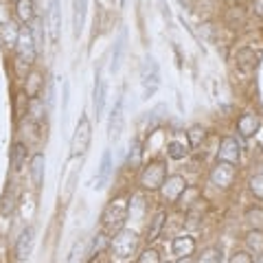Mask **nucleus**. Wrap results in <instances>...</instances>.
I'll return each instance as SVG.
<instances>
[{"mask_svg": "<svg viewBox=\"0 0 263 263\" xmlns=\"http://www.w3.org/2000/svg\"><path fill=\"white\" fill-rule=\"evenodd\" d=\"M37 46L33 42V35L29 29H22L20 31V37H18V44L13 48V70L20 79H24L29 75V70L33 68V64L37 60Z\"/></svg>", "mask_w": 263, "mask_h": 263, "instance_id": "1", "label": "nucleus"}, {"mask_svg": "<svg viewBox=\"0 0 263 263\" xmlns=\"http://www.w3.org/2000/svg\"><path fill=\"white\" fill-rule=\"evenodd\" d=\"M127 209H129V200L125 195H117L108 202V206L101 213V228L105 235H114L125 226V221L129 217Z\"/></svg>", "mask_w": 263, "mask_h": 263, "instance_id": "2", "label": "nucleus"}, {"mask_svg": "<svg viewBox=\"0 0 263 263\" xmlns=\"http://www.w3.org/2000/svg\"><path fill=\"white\" fill-rule=\"evenodd\" d=\"M138 246H141V237H138L136 230L121 228L119 233L112 235V239H110V252H112V257L117 259V261H129L138 252Z\"/></svg>", "mask_w": 263, "mask_h": 263, "instance_id": "3", "label": "nucleus"}, {"mask_svg": "<svg viewBox=\"0 0 263 263\" xmlns=\"http://www.w3.org/2000/svg\"><path fill=\"white\" fill-rule=\"evenodd\" d=\"M167 176H169L167 162L160 158H154L143 164L141 174H138V186H141L145 193H156V191H160V186L164 184Z\"/></svg>", "mask_w": 263, "mask_h": 263, "instance_id": "4", "label": "nucleus"}, {"mask_svg": "<svg viewBox=\"0 0 263 263\" xmlns=\"http://www.w3.org/2000/svg\"><path fill=\"white\" fill-rule=\"evenodd\" d=\"M90 141H92V123H90L88 117H81L77 121L75 132H72V138H70V158L84 156L90 147Z\"/></svg>", "mask_w": 263, "mask_h": 263, "instance_id": "5", "label": "nucleus"}, {"mask_svg": "<svg viewBox=\"0 0 263 263\" xmlns=\"http://www.w3.org/2000/svg\"><path fill=\"white\" fill-rule=\"evenodd\" d=\"M141 86H143V97L149 99L160 86V66L152 55H145L141 64Z\"/></svg>", "mask_w": 263, "mask_h": 263, "instance_id": "6", "label": "nucleus"}, {"mask_svg": "<svg viewBox=\"0 0 263 263\" xmlns=\"http://www.w3.org/2000/svg\"><path fill=\"white\" fill-rule=\"evenodd\" d=\"M237 180V167L228 162H215V167L209 171V182L219 191H230Z\"/></svg>", "mask_w": 263, "mask_h": 263, "instance_id": "7", "label": "nucleus"}, {"mask_svg": "<svg viewBox=\"0 0 263 263\" xmlns=\"http://www.w3.org/2000/svg\"><path fill=\"white\" fill-rule=\"evenodd\" d=\"M189 189V182L184 176L180 174H174V176H167V180H164V184L160 186V195H162V202L164 204H178L180 197L184 195V191Z\"/></svg>", "mask_w": 263, "mask_h": 263, "instance_id": "8", "label": "nucleus"}, {"mask_svg": "<svg viewBox=\"0 0 263 263\" xmlns=\"http://www.w3.org/2000/svg\"><path fill=\"white\" fill-rule=\"evenodd\" d=\"M241 160V147L235 136H224L217 147V162H228V164H239Z\"/></svg>", "mask_w": 263, "mask_h": 263, "instance_id": "9", "label": "nucleus"}, {"mask_svg": "<svg viewBox=\"0 0 263 263\" xmlns=\"http://www.w3.org/2000/svg\"><path fill=\"white\" fill-rule=\"evenodd\" d=\"M33 243H35V228L33 226H24L20 230V235L15 237V243H13V254L18 261H24L31 254L33 250Z\"/></svg>", "mask_w": 263, "mask_h": 263, "instance_id": "10", "label": "nucleus"}, {"mask_svg": "<svg viewBox=\"0 0 263 263\" xmlns=\"http://www.w3.org/2000/svg\"><path fill=\"white\" fill-rule=\"evenodd\" d=\"M259 60H261V55L254 53V48H248V46H243L235 53V66L239 72H243V75H250V72L257 70Z\"/></svg>", "mask_w": 263, "mask_h": 263, "instance_id": "11", "label": "nucleus"}, {"mask_svg": "<svg viewBox=\"0 0 263 263\" xmlns=\"http://www.w3.org/2000/svg\"><path fill=\"white\" fill-rule=\"evenodd\" d=\"M221 20H224V27H228L230 31H241L248 22V11L241 5H230L228 9H224Z\"/></svg>", "mask_w": 263, "mask_h": 263, "instance_id": "12", "label": "nucleus"}, {"mask_svg": "<svg viewBox=\"0 0 263 263\" xmlns=\"http://www.w3.org/2000/svg\"><path fill=\"white\" fill-rule=\"evenodd\" d=\"M29 176H31L33 186L40 191L44 186V176H46V156L42 152L33 154L29 158Z\"/></svg>", "mask_w": 263, "mask_h": 263, "instance_id": "13", "label": "nucleus"}, {"mask_svg": "<svg viewBox=\"0 0 263 263\" xmlns=\"http://www.w3.org/2000/svg\"><path fill=\"white\" fill-rule=\"evenodd\" d=\"M105 99H108V84L101 77V72L97 70L95 75V88H92V112L97 119H101V114L105 110Z\"/></svg>", "mask_w": 263, "mask_h": 263, "instance_id": "14", "label": "nucleus"}, {"mask_svg": "<svg viewBox=\"0 0 263 263\" xmlns=\"http://www.w3.org/2000/svg\"><path fill=\"white\" fill-rule=\"evenodd\" d=\"M235 127L241 138H252L261 129V119H259V114H254V112H243L241 117L237 119Z\"/></svg>", "mask_w": 263, "mask_h": 263, "instance_id": "15", "label": "nucleus"}, {"mask_svg": "<svg viewBox=\"0 0 263 263\" xmlns=\"http://www.w3.org/2000/svg\"><path fill=\"white\" fill-rule=\"evenodd\" d=\"M24 81V95L29 99H37L40 95L44 92V86H46V79H44V72H40L35 68L29 70V75L22 79Z\"/></svg>", "mask_w": 263, "mask_h": 263, "instance_id": "16", "label": "nucleus"}, {"mask_svg": "<svg viewBox=\"0 0 263 263\" xmlns=\"http://www.w3.org/2000/svg\"><path fill=\"white\" fill-rule=\"evenodd\" d=\"M125 51H127V29L123 27L119 31L117 40H114V46H112V57H110V70L112 72H119L123 57H125Z\"/></svg>", "mask_w": 263, "mask_h": 263, "instance_id": "17", "label": "nucleus"}, {"mask_svg": "<svg viewBox=\"0 0 263 263\" xmlns=\"http://www.w3.org/2000/svg\"><path fill=\"white\" fill-rule=\"evenodd\" d=\"M123 121H125V114H123V97L117 99V105L110 112V121H108V136L110 141L117 143L121 132H123Z\"/></svg>", "mask_w": 263, "mask_h": 263, "instance_id": "18", "label": "nucleus"}, {"mask_svg": "<svg viewBox=\"0 0 263 263\" xmlns=\"http://www.w3.org/2000/svg\"><path fill=\"white\" fill-rule=\"evenodd\" d=\"M48 35H51V42H60V35H62L60 0H51V3H48Z\"/></svg>", "mask_w": 263, "mask_h": 263, "instance_id": "19", "label": "nucleus"}, {"mask_svg": "<svg viewBox=\"0 0 263 263\" xmlns=\"http://www.w3.org/2000/svg\"><path fill=\"white\" fill-rule=\"evenodd\" d=\"M164 224H167V211L164 209H158L152 215V219H149V224H147V230H145V241L147 243H154L156 239L160 237V233H162V228H164Z\"/></svg>", "mask_w": 263, "mask_h": 263, "instance_id": "20", "label": "nucleus"}, {"mask_svg": "<svg viewBox=\"0 0 263 263\" xmlns=\"http://www.w3.org/2000/svg\"><path fill=\"white\" fill-rule=\"evenodd\" d=\"M195 248H197V243L191 235H178V237H174V241H171V252H174L176 257H191Z\"/></svg>", "mask_w": 263, "mask_h": 263, "instance_id": "21", "label": "nucleus"}, {"mask_svg": "<svg viewBox=\"0 0 263 263\" xmlns=\"http://www.w3.org/2000/svg\"><path fill=\"white\" fill-rule=\"evenodd\" d=\"M27 160H29V147H27V143L15 141V143L11 145V149H9L11 169H13V171H22V167L27 164Z\"/></svg>", "mask_w": 263, "mask_h": 263, "instance_id": "22", "label": "nucleus"}, {"mask_svg": "<svg viewBox=\"0 0 263 263\" xmlns=\"http://www.w3.org/2000/svg\"><path fill=\"white\" fill-rule=\"evenodd\" d=\"M105 250H110V235L97 233V235L92 237V241H90V246H88L86 259H88V261H95L99 254H103Z\"/></svg>", "mask_w": 263, "mask_h": 263, "instance_id": "23", "label": "nucleus"}, {"mask_svg": "<svg viewBox=\"0 0 263 263\" xmlns=\"http://www.w3.org/2000/svg\"><path fill=\"white\" fill-rule=\"evenodd\" d=\"M86 13H88V0H72V33H75V37H79L81 29H84Z\"/></svg>", "mask_w": 263, "mask_h": 263, "instance_id": "24", "label": "nucleus"}, {"mask_svg": "<svg viewBox=\"0 0 263 263\" xmlns=\"http://www.w3.org/2000/svg\"><path fill=\"white\" fill-rule=\"evenodd\" d=\"M20 27L15 22H5L3 27H0V42H3L7 48H9V51H13L15 48V44H18V37H20Z\"/></svg>", "mask_w": 263, "mask_h": 263, "instance_id": "25", "label": "nucleus"}, {"mask_svg": "<svg viewBox=\"0 0 263 263\" xmlns=\"http://www.w3.org/2000/svg\"><path fill=\"white\" fill-rule=\"evenodd\" d=\"M112 154L110 149H105L103 156H101V164H99V171H97V189H103L105 184L110 182V176H112Z\"/></svg>", "mask_w": 263, "mask_h": 263, "instance_id": "26", "label": "nucleus"}, {"mask_svg": "<svg viewBox=\"0 0 263 263\" xmlns=\"http://www.w3.org/2000/svg\"><path fill=\"white\" fill-rule=\"evenodd\" d=\"M15 18L22 24H31L35 20V0H18L15 3Z\"/></svg>", "mask_w": 263, "mask_h": 263, "instance_id": "27", "label": "nucleus"}, {"mask_svg": "<svg viewBox=\"0 0 263 263\" xmlns=\"http://www.w3.org/2000/svg\"><path fill=\"white\" fill-rule=\"evenodd\" d=\"M243 243H246V250L250 254H263V230H248L243 237Z\"/></svg>", "mask_w": 263, "mask_h": 263, "instance_id": "28", "label": "nucleus"}, {"mask_svg": "<svg viewBox=\"0 0 263 263\" xmlns=\"http://www.w3.org/2000/svg\"><path fill=\"white\" fill-rule=\"evenodd\" d=\"M27 112H29V119L33 123H42L46 119V103H44V99H29V103H27Z\"/></svg>", "mask_w": 263, "mask_h": 263, "instance_id": "29", "label": "nucleus"}, {"mask_svg": "<svg viewBox=\"0 0 263 263\" xmlns=\"http://www.w3.org/2000/svg\"><path fill=\"white\" fill-rule=\"evenodd\" d=\"M202 217H204V211H202V200L200 202H195L193 206H189L186 209V215H184V226L189 230H195V228H200L202 226Z\"/></svg>", "mask_w": 263, "mask_h": 263, "instance_id": "30", "label": "nucleus"}, {"mask_svg": "<svg viewBox=\"0 0 263 263\" xmlns=\"http://www.w3.org/2000/svg\"><path fill=\"white\" fill-rule=\"evenodd\" d=\"M221 261H224L221 246H206V248L195 257V263H221Z\"/></svg>", "mask_w": 263, "mask_h": 263, "instance_id": "31", "label": "nucleus"}, {"mask_svg": "<svg viewBox=\"0 0 263 263\" xmlns=\"http://www.w3.org/2000/svg\"><path fill=\"white\" fill-rule=\"evenodd\" d=\"M243 221L250 230H263V206H250L243 213Z\"/></svg>", "mask_w": 263, "mask_h": 263, "instance_id": "32", "label": "nucleus"}, {"mask_svg": "<svg viewBox=\"0 0 263 263\" xmlns=\"http://www.w3.org/2000/svg\"><path fill=\"white\" fill-rule=\"evenodd\" d=\"M31 35H33V42H35L37 51L42 53L44 51V42H46V29H44V18H35L31 22Z\"/></svg>", "mask_w": 263, "mask_h": 263, "instance_id": "33", "label": "nucleus"}, {"mask_svg": "<svg viewBox=\"0 0 263 263\" xmlns=\"http://www.w3.org/2000/svg\"><path fill=\"white\" fill-rule=\"evenodd\" d=\"M204 138H206V127L204 125H191L186 129V143L191 149H197L204 143Z\"/></svg>", "mask_w": 263, "mask_h": 263, "instance_id": "34", "label": "nucleus"}, {"mask_svg": "<svg viewBox=\"0 0 263 263\" xmlns=\"http://www.w3.org/2000/svg\"><path fill=\"white\" fill-rule=\"evenodd\" d=\"M189 143H180V141H169L167 143V156L171 160H184L189 156Z\"/></svg>", "mask_w": 263, "mask_h": 263, "instance_id": "35", "label": "nucleus"}, {"mask_svg": "<svg viewBox=\"0 0 263 263\" xmlns=\"http://www.w3.org/2000/svg\"><path fill=\"white\" fill-rule=\"evenodd\" d=\"M248 191L254 200L263 202V174H254L248 178Z\"/></svg>", "mask_w": 263, "mask_h": 263, "instance_id": "36", "label": "nucleus"}, {"mask_svg": "<svg viewBox=\"0 0 263 263\" xmlns=\"http://www.w3.org/2000/svg\"><path fill=\"white\" fill-rule=\"evenodd\" d=\"M141 156H143V149H141V143H138V138H134L129 145V154H127V167L136 169L138 164H141Z\"/></svg>", "mask_w": 263, "mask_h": 263, "instance_id": "37", "label": "nucleus"}, {"mask_svg": "<svg viewBox=\"0 0 263 263\" xmlns=\"http://www.w3.org/2000/svg\"><path fill=\"white\" fill-rule=\"evenodd\" d=\"M136 263H162V259H160V252L149 246V248H145L141 254H138Z\"/></svg>", "mask_w": 263, "mask_h": 263, "instance_id": "38", "label": "nucleus"}, {"mask_svg": "<svg viewBox=\"0 0 263 263\" xmlns=\"http://www.w3.org/2000/svg\"><path fill=\"white\" fill-rule=\"evenodd\" d=\"M44 103H46V110L51 112L53 108H55V81H53V77H48L46 79V86H44Z\"/></svg>", "mask_w": 263, "mask_h": 263, "instance_id": "39", "label": "nucleus"}, {"mask_svg": "<svg viewBox=\"0 0 263 263\" xmlns=\"http://www.w3.org/2000/svg\"><path fill=\"white\" fill-rule=\"evenodd\" d=\"M143 209H145V202H143V195H132L129 200V217H141L143 215Z\"/></svg>", "mask_w": 263, "mask_h": 263, "instance_id": "40", "label": "nucleus"}, {"mask_svg": "<svg viewBox=\"0 0 263 263\" xmlns=\"http://www.w3.org/2000/svg\"><path fill=\"white\" fill-rule=\"evenodd\" d=\"M252 261H254V257L248 250H235L228 259V263H252Z\"/></svg>", "mask_w": 263, "mask_h": 263, "instance_id": "41", "label": "nucleus"}, {"mask_svg": "<svg viewBox=\"0 0 263 263\" xmlns=\"http://www.w3.org/2000/svg\"><path fill=\"white\" fill-rule=\"evenodd\" d=\"M68 101H70V84L64 81L62 88V110H64V121H66V112H68Z\"/></svg>", "mask_w": 263, "mask_h": 263, "instance_id": "42", "label": "nucleus"}, {"mask_svg": "<svg viewBox=\"0 0 263 263\" xmlns=\"http://www.w3.org/2000/svg\"><path fill=\"white\" fill-rule=\"evenodd\" d=\"M250 13L257 20H263V0H250Z\"/></svg>", "mask_w": 263, "mask_h": 263, "instance_id": "43", "label": "nucleus"}, {"mask_svg": "<svg viewBox=\"0 0 263 263\" xmlns=\"http://www.w3.org/2000/svg\"><path fill=\"white\" fill-rule=\"evenodd\" d=\"M176 263H195V257L191 254V257H178Z\"/></svg>", "mask_w": 263, "mask_h": 263, "instance_id": "44", "label": "nucleus"}, {"mask_svg": "<svg viewBox=\"0 0 263 263\" xmlns=\"http://www.w3.org/2000/svg\"><path fill=\"white\" fill-rule=\"evenodd\" d=\"M178 3H180V5H182V7H184V9H191V0H178Z\"/></svg>", "mask_w": 263, "mask_h": 263, "instance_id": "45", "label": "nucleus"}, {"mask_svg": "<svg viewBox=\"0 0 263 263\" xmlns=\"http://www.w3.org/2000/svg\"><path fill=\"white\" fill-rule=\"evenodd\" d=\"M252 263H263V254H259V257H257V259H254Z\"/></svg>", "mask_w": 263, "mask_h": 263, "instance_id": "46", "label": "nucleus"}, {"mask_svg": "<svg viewBox=\"0 0 263 263\" xmlns=\"http://www.w3.org/2000/svg\"><path fill=\"white\" fill-rule=\"evenodd\" d=\"M164 263H176V261H164Z\"/></svg>", "mask_w": 263, "mask_h": 263, "instance_id": "47", "label": "nucleus"}, {"mask_svg": "<svg viewBox=\"0 0 263 263\" xmlns=\"http://www.w3.org/2000/svg\"><path fill=\"white\" fill-rule=\"evenodd\" d=\"M121 5H125V0H121Z\"/></svg>", "mask_w": 263, "mask_h": 263, "instance_id": "48", "label": "nucleus"}, {"mask_svg": "<svg viewBox=\"0 0 263 263\" xmlns=\"http://www.w3.org/2000/svg\"><path fill=\"white\" fill-rule=\"evenodd\" d=\"M13 3H18V0H13Z\"/></svg>", "mask_w": 263, "mask_h": 263, "instance_id": "49", "label": "nucleus"}]
</instances>
